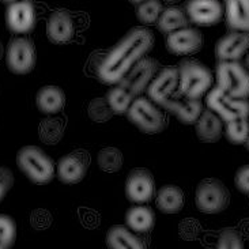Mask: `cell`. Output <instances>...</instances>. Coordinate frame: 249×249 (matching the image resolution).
I'll list each match as a JSON object with an SVG mask.
<instances>
[{"label": "cell", "instance_id": "1", "mask_svg": "<svg viewBox=\"0 0 249 249\" xmlns=\"http://www.w3.org/2000/svg\"><path fill=\"white\" fill-rule=\"evenodd\" d=\"M154 47V34L146 27H134L109 49L97 67L98 81L115 86Z\"/></svg>", "mask_w": 249, "mask_h": 249}, {"label": "cell", "instance_id": "8", "mask_svg": "<svg viewBox=\"0 0 249 249\" xmlns=\"http://www.w3.org/2000/svg\"><path fill=\"white\" fill-rule=\"evenodd\" d=\"M207 109L214 112L222 122L229 123L240 119H249V101L238 100L226 94L215 86L206 95Z\"/></svg>", "mask_w": 249, "mask_h": 249}, {"label": "cell", "instance_id": "9", "mask_svg": "<svg viewBox=\"0 0 249 249\" xmlns=\"http://www.w3.org/2000/svg\"><path fill=\"white\" fill-rule=\"evenodd\" d=\"M37 63V52L33 41L17 37L8 42L6 49L7 68L15 75L30 74Z\"/></svg>", "mask_w": 249, "mask_h": 249}, {"label": "cell", "instance_id": "36", "mask_svg": "<svg viewBox=\"0 0 249 249\" xmlns=\"http://www.w3.org/2000/svg\"><path fill=\"white\" fill-rule=\"evenodd\" d=\"M244 66H245V68L249 71V52L248 54H247V57H245V63H244Z\"/></svg>", "mask_w": 249, "mask_h": 249}, {"label": "cell", "instance_id": "24", "mask_svg": "<svg viewBox=\"0 0 249 249\" xmlns=\"http://www.w3.org/2000/svg\"><path fill=\"white\" fill-rule=\"evenodd\" d=\"M125 223L135 233H148L154 228L155 215L153 210L147 206H135L125 214Z\"/></svg>", "mask_w": 249, "mask_h": 249}, {"label": "cell", "instance_id": "29", "mask_svg": "<svg viewBox=\"0 0 249 249\" xmlns=\"http://www.w3.org/2000/svg\"><path fill=\"white\" fill-rule=\"evenodd\" d=\"M225 136L233 144H245L249 136V120L240 119L226 123L225 127Z\"/></svg>", "mask_w": 249, "mask_h": 249}, {"label": "cell", "instance_id": "17", "mask_svg": "<svg viewBox=\"0 0 249 249\" xmlns=\"http://www.w3.org/2000/svg\"><path fill=\"white\" fill-rule=\"evenodd\" d=\"M74 19L67 10H56L49 15L47 22V37L52 44H67L74 38Z\"/></svg>", "mask_w": 249, "mask_h": 249}, {"label": "cell", "instance_id": "38", "mask_svg": "<svg viewBox=\"0 0 249 249\" xmlns=\"http://www.w3.org/2000/svg\"><path fill=\"white\" fill-rule=\"evenodd\" d=\"M129 1H131L132 4H139V3H141V1H143V0H129Z\"/></svg>", "mask_w": 249, "mask_h": 249}, {"label": "cell", "instance_id": "7", "mask_svg": "<svg viewBox=\"0 0 249 249\" xmlns=\"http://www.w3.org/2000/svg\"><path fill=\"white\" fill-rule=\"evenodd\" d=\"M230 203L229 189L218 178H204L197 184L195 204L204 214H218L228 209Z\"/></svg>", "mask_w": 249, "mask_h": 249}, {"label": "cell", "instance_id": "18", "mask_svg": "<svg viewBox=\"0 0 249 249\" xmlns=\"http://www.w3.org/2000/svg\"><path fill=\"white\" fill-rule=\"evenodd\" d=\"M166 112L172 113L178 122L182 124H195L197 119L202 115L203 104L200 100H178V98H169L161 105Z\"/></svg>", "mask_w": 249, "mask_h": 249}, {"label": "cell", "instance_id": "37", "mask_svg": "<svg viewBox=\"0 0 249 249\" xmlns=\"http://www.w3.org/2000/svg\"><path fill=\"white\" fill-rule=\"evenodd\" d=\"M163 1H166V3H169V4H173V3H177L178 0H163Z\"/></svg>", "mask_w": 249, "mask_h": 249}, {"label": "cell", "instance_id": "40", "mask_svg": "<svg viewBox=\"0 0 249 249\" xmlns=\"http://www.w3.org/2000/svg\"><path fill=\"white\" fill-rule=\"evenodd\" d=\"M249 120V119H248ZM245 146H247V148H248V151H249V136H248V141L245 142Z\"/></svg>", "mask_w": 249, "mask_h": 249}, {"label": "cell", "instance_id": "31", "mask_svg": "<svg viewBox=\"0 0 249 249\" xmlns=\"http://www.w3.org/2000/svg\"><path fill=\"white\" fill-rule=\"evenodd\" d=\"M17 240V223L11 216L0 214V245L10 249Z\"/></svg>", "mask_w": 249, "mask_h": 249}, {"label": "cell", "instance_id": "39", "mask_svg": "<svg viewBox=\"0 0 249 249\" xmlns=\"http://www.w3.org/2000/svg\"><path fill=\"white\" fill-rule=\"evenodd\" d=\"M1 56H3V45H1V42H0V59H1Z\"/></svg>", "mask_w": 249, "mask_h": 249}, {"label": "cell", "instance_id": "35", "mask_svg": "<svg viewBox=\"0 0 249 249\" xmlns=\"http://www.w3.org/2000/svg\"><path fill=\"white\" fill-rule=\"evenodd\" d=\"M4 4L7 6H10V4H13V3H18V1H32V0H1Z\"/></svg>", "mask_w": 249, "mask_h": 249}, {"label": "cell", "instance_id": "23", "mask_svg": "<svg viewBox=\"0 0 249 249\" xmlns=\"http://www.w3.org/2000/svg\"><path fill=\"white\" fill-rule=\"evenodd\" d=\"M107 245L109 249H146L141 238L122 225H115L108 230Z\"/></svg>", "mask_w": 249, "mask_h": 249}, {"label": "cell", "instance_id": "42", "mask_svg": "<svg viewBox=\"0 0 249 249\" xmlns=\"http://www.w3.org/2000/svg\"><path fill=\"white\" fill-rule=\"evenodd\" d=\"M223 1H226V0H223Z\"/></svg>", "mask_w": 249, "mask_h": 249}, {"label": "cell", "instance_id": "26", "mask_svg": "<svg viewBox=\"0 0 249 249\" xmlns=\"http://www.w3.org/2000/svg\"><path fill=\"white\" fill-rule=\"evenodd\" d=\"M64 134V123L54 119V117H47L40 123L38 127V135L42 143L48 146H53L59 143Z\"/></svg>", "mask_w": 249, "mask_h": 249}, {"label": "cell", "instance_id": "4", "mask_svg": "<svg viewBox=\"0 0 249 249\" xmlns=\"http://www.w3.org/2000/svg\"><path fill=\"white\" fill-rule=\"evenodd\" d=\"M216 86L233 98L248 100L249 71L240 61H218Z\"/></svg>", "mask_w": 249, "mask_h": 249}, {"label": "cell", "instance_id": "21", "mask_svg": "<svg viewBox=\"0 0 249 249\" xmlns=\"http://www.w3.org/2000/svg\"><path fill=\"white\" fill-rule=\"evenodd\" d=\"M195 132L199 141L204 143H215L222 136V120L210 109H203L202 115L195 123Z\"/></svg>", "mask_w": 249, "mask_h": 249}, {"label": "cell", "instance_id": "6", "mask_svg": "<svg viewBox=\"0 0 249 249\" xmlns=\"http://www.w3.org/2000/svg\"><path fill=\"white\" fill-rule=\"evenodd\" d=\"M158 68H160V64L155 59L143 57L115 86L122 91L123 94L127 95L129 100L135 101L138 97H141L147 90V86L150 85L151 79L158 72Z\"/></svg>", "mask_w": 249, "mask_h": 249}, {"label": "cell", "instance_id": "32", "mask_svg": "<svg viewBox=\"0 0 249 249\" xmlns=\"http://www.w3.org/2000/svg\"><path fill=\"white\" fill-rule=\"evenodd\" d=\"M215 249H245L243 237L234 229H223L218 237Z\"/></svg>", "mask_w": 249, "mask_h": 249}, {"label": "cell", "instance_id": "22", "mask_svg": "<svg viewBox=\"0 0 249 249\" xmlns=\"http://www.w3.org/2000/svg\"><path fill=\"white\" fill-rule=\"evenodd\" d=\"M155 203L163 214H177L184 207V192L177 185H163L157 192Z\"/></svg>", "mask_w": 249, "mask_h": 249}, {"label": "cell", "instance_id": "25", "mask_svg": "<svg viewBox=\"0 0 249 249\" xmlns=\"http://www.w3.org/2000/svg\"><path fill=\"white\" fill-rule=\"evenodd\" d=\"M188 25L189 19L185 11H184V8L175 6L163 8L161 17H160V19L157 22L158 30L163 34L173 33L176 30L188 27Z\"/></svg>", "mask_w": 249, "mask_h": 249}, {"label": "cell", "instance_id": "14", "mask_svg": "<svg viewBox=\"0 0 249 249\" xmlns=\"http://www.w3.org/2000/svg\"><path fill=\"white\" fill-rule=\"evenodd\" d=\"M89 160L88 154L83 151H74L67 155H63L56 168L57 178L63 184H78L81 182L88 173Z\"/></svg>", "mask_w": 249, "mask_h": 249}, {"label": "cell", "instance_id": "12", "mask_svg": "<svg viewBox=\"0 0 249 249\" xmlns=\"http://www.w3.org/2000/svg\"><path fill=\"white\" fill-rule=\"evenodd\" d=\"M178 88V68L168 66L161 70L151 79L147 86L148 100L161 107L163 102L172 98L176 89Z\"/></svg>", "mask_w": 249, "mask_h": 249}, {"label": "cell", "instance_id": "15", "mask_svg": "<svg viewBox=\"0 0 249 249\" xmlns=\"http://www.w3.org/2000/svg\"><path fill=\"white\" fill-rule=\"evenodd\" d=\"M203 47V34L195 27H184L168 34L166 49L176 56H187L199 52Z\"/></svg>", "mask_w": 249, "mask_h": 249}, {"label": "cell", "instance_id": "19", "mask_svg": "<svg viewBox=\"0 0 249 249\" xmlns=\"http://www.w3.org/2000/svg\"><path fill=\"white\" fill-rule=\"evenodd\" d=\"M225 18L230 32L249 33V0H226Z\"/></svg>", "mask_w": 249, "mask_h": 249}, {"label": "cell", "instance_id": "20", "mask_svg": "<svg viewBox=\"0 0 249 249\" xmlns=\"http://www.w3.org/2000/svg\"><path fill=\"white\" fill-rule=\"evenodd\" d=\"M36 105L44 115H57L66 105V94L57 86H44L36 94Z\"/></svg>", "mask_w": 249, "mask_h": 249}, {"label": "cell", "instance_id": "2", "mask_svg": "<svg viewBox=\"0 0 249 249\" xmlns=\"http://www.w3.org/2000/svg\"><path fill=\"white\" fill-rule=\"evenodd\" d=\"M178 95L187 100H200L213 86L214 76L203 63L194 59L178 64Z\"/></svg>", "mask_w": 249, "mask_h": 249}, {"label": "cell", "instance_id": "13", "mask_svg": "<svg viewBox=\"0 0 249 249\" xmlns=\"http://www.w3.org/2000/svg\"><path fill=\"white\" fill-rule=\"evenodd\" d=\"M37 23V15L32 1H18L7 7L6 25L15 34L33 32Z\"/></svg>", "mask_w": 249, "mask_h": 249}, {"label": "cell", "instance_id": "11", "mask_svg": "<svg viewBox=\"0 0 249 249\" xmlns=\"http://www.w3.org/2000/svg\"><path fill=\"white\" fill-rule=\"evenodd\" d=\"M184 11L189 22L199 26H213L222 19L225 8L219 0H187Z\"/></svg>", "mask_w": 249, "mask_h": 249}, {"label": "cell", "instance_id": "27", "mask_svg": "<svg viewBox=\"0 0 249 249\" xmlns=\"http://www.w3.org/2000/svg\"><path fill=\"white\" fill-rule=\"evenodd\" d=\"M97 163L107 173H116L123 168L124 155L116 147H104L97 155Z\"/></svg>", "mask_w": 249, "mask_h": 249}, {"label": "cell", "instance_id": "10", "mask_svg": "<svg viewBox=\"0 0 249 249\" xmlns=\"http://www.w3.org/2000/svg\"><path fill=\"white\" fill-rule=\"evenodd\" d=\"M155 195L154 177L148 169L136 168L129 172L125 180V196L135 204L148 203Z\"/></svg>", "mask_w": 249, "mask_h": 249}, {"label": "cell", "instance_id": "16", "mask_svg": "<svg viewBox=\"0 0 249 249\" xmlns=\"http://www.w3.org/2000/svg\"><path fill=\"white\" fill-rule=\"evenodd\" d=\"M249 51V33L230 32L219 38L215 45L218 61H240Z\"/></svg>", "mask_w": 249, "mask_h": 249}, {"label": "cell", "instance_id": "33", "mask_svg": "<svg viewBox=\"0 0 249 249\" xmlns=\"http://www.w3.org/2000/svg\"><path fill=\"white\" fill-rule=\"evenodd\" d=\"M14 185L13 172L6 166H0V202L7 196Z\"/></svg>", "mask_w": 249, "mask_h": 249}, {"label": "cell", "instance_id": "5", "mask_svg": "<svg viewBox=\"0 0 249 249\" xmlns=\"http://www.w3.org/2000/svg\"><path fill=\"white\" fill-rule=\"evenodd\" d=\"M127 117L135 127L147 135L161 134L168 124L161 109L143 95L138 97L131 104Z\"/></svg>", "mask_w": 249, "mask_h": 249}, {"label": "cell", "instance_id": "3", "mask_svg": "<svg viewBox=\"0 0 249 249\" xmlns=\"http://www.w3.org/2000/svg\"><path fill=\"white\" fill-rule=\"evenodd\" d=\"M17 165L19 170L33 184L45 185L56 176L53 160L37 146H25L17 154Z\"/></svg>", "mask_w": 249, "mask_h": 249}, {"label": "cell", "instance_id": "28", "mask_svg": "<svg viewBox=\"0 0 249 249\" xmlns=\"http://www.w3.org/2000/svg\"><path fill=\"white\" fill-rule=\"evenodd\" d=\"M163 11L161 0H143L136 4V18L143 25H154L158 22Z\"/></svg>", "mask_w": 249, "mask_h": 249}, {"label": "cell", "instance_id": "34", "mask_svg": "<svg viewBox=\"0 0 249 249\" xmlns=\"http://www.w3.org/2000/svg\"><path fill=\"white\" fill-rule=\"evenodd\" d=\"M234 184L240 192L249 195V165H244L237 170L234 176Z\"/></svg>", "mask_w": 249, "mask_h": 249}, {"label": "cell", "instance_id": "30", "mask_svg": "<svg viewBox=\"0 0 249 249\" xmlns=\"http://www.w3.org/2000/svg\"><path fill=\"white\" fill-rule=\"evenodd\" d=\"M89 117L95 123H105L112 119L113 112L109 107L107 98H94L88 107Z\"/></svg>", "mask_w": 249, "mask_h": 249}, {"label": "cell", "instance_id": "41", "mask_svg": "<svg viewBox=\"0 0 249 249\" xmlns=\"http://www.w3.org/2000/svg\"><path fill=\"white\" fill-rule=\"evenodd\" d=\"M0 249H4V248H3V247H1V245H0Z\"/></svg>", "mask_w": 249, "mask_h": 249}]
</instances>
